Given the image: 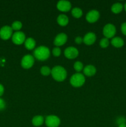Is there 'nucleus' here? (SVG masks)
Listing matches in <instances>:
<instances>
[{"label": "nucleus", "mask_w": 126, "mask_h": 127, "mask_svg": "<svg viewBox=\"0 0 126 127\" xmlns=\"http://www.w3.org/2000/svg\"><path fill=\"white\" fill-rule=\"evenodd\" d=\"M103 33L105 36V38H112L116 33V27L112 24H107L104 27Z\"/></svg>", "instance_id": "nucleus-4"}, {"label": "nucleus", "mask_w": 126, "mask_h": 127, "mask_svg": "<svg viewBox=\"0 0 126 127\" xmlns=\"http://www.w3.org/2000/svg\"><path fill=\"white\" fill-rule=\"evenodd\" d=\"M6 105V102L4 101V100L3 99H2V98H0V111L5 109Z\"/></svg>", "instance_id": "nucleus-26"}, {"label": "nucleus", "mask_w": 126, "mask_h": 127, "mask_svg": "<svg viewBox=\"0 0 126 127\" xmlns=\"http://www.w3.org/2000/svg\"><path fill=\"white\" fill-rule=\"evenodd\" d=\"M109 44V42L108 38H102L100 42V45L102 48H106L108 47Z\"/></svg>", "instance_id": "nucleus-24"}, {"label": "nucleus", "mask_w": 126, "mask_h": 127, "mask_svg": "<svg viewBox=\"0 0 126 127\" xmlns=\"http://www.w3.org/2000/svg\"><path fill=\"white\" fill-rule=\"evenodd\" d=\"M12 27L9 26H4L2 27L0 29V37L1 39L8 40L12 36Z\"/></svg>", "instance_id": "nucleus-7"}, {"label": "nucleus", "mask_w": 126, "mask_h": 127, "mask_svg": "<svg viewBox=\"0 0 126 127\" xmlns=\"http://www.w3.org/2000/svg\"><path fill=\"white\" fill-rule=\"evenodd\" d=\"M124 8H125V10H126V3L125 4V5H124Z\"/></svg>", "instance_id": "nucleus-32"}, {"label": "nucleus", "mask_w": 126, "mask_h": 127, "mask_svg": "<svg viewBox=\"0 0 126 127\" xmlns=\"http://www.w3.org/2000/svg\"><path fill=\"white\" fill-rule=\"evenodd\" d=\"M60 124V119L56 115H48L45 119V124L48 127H58Z\"/></svg>", "instance_id": "nucleus-5"}, {"label": "nucleus", "mask_w": 126, "mask_h": 127, "mask_svg": "<svg viewBox=\"0 0 126 127\" xmlns=\"http://www.w3.org/2000/svg\"><path fill=\"white\" fill-rule=\"evenodd\" d=\"M4 92V88L2 86V84H0V97H1L3 95Z\"/></svg>", "instance_id": "nucleus-30"}, {"label": "nucleus", "mask_w": 126, "mask_h": 127, "mask_svg": "<svg viewBox=\"0 0 126 127\" xmlns=\"http://www.w3.org/2000/svg\"><path fill=\"white\" fill-rule=\"evenodd\" d=\"M57 8L63 12H67L71 9V4L69 1L60 0L57 3Z\"/></svg>", "instance_id": "nucleus-11"}, {"label": "nucleus", "mask_w": 126, "mask_h": 127, "mask_svg": "<svg viewBox=\"0 0 126 127\" xmlns=\"http://www.w3.org/2000/svg\"><path fill=\"white\" fill-rule=\"evenodd\" d=\"M61 53V50L59 47H55L53 49V54L54 57H59Z\"/></svg>", "instance_id": "nucleus-25"}, {"label": "nucleus", "mask_w": 126, "mask_h": 127, "mask_svg": "<svg viewBox=\"0 0 126 127\" xmlns=\"http://www.w3.org/2000/svg\"><path fill=\"white\" fill-rule=\"evenodd\" d=\"M123 9V5L120 2H116L112 4L111 7V11L115 14H118L121 12Z\"/></svg>", "instance_id": "nucleus-19"}, {"label": "nucleus", "mask_w": 126, "mask_h": 127, "mask_svg": "<svg viewBox=\"0 0 126 127\" xmlns=\"http://www.w3.org/2000/svg\"><path fill=\"white\" fill-rule=\"evenodd\" d=\"M75 42L77 44H80V43H82L83 38L81 37H77L75 39Z\"/></svg>", "instance_id": "nucleus-29"}, {"label": "nucleus", "mask_w": 126, "mask_h": 127, "mask_svg": "<svg viewBox=\"0 0 126 127\" xmlns=\"http://www.w3.org/2000/svg\"><path fill=\"white\" fill-rule=\"evenodd\" d=\"M57 22L61 26H65L69 23V18L65 14H60L57 17Z\"/></svg>", "instance_id": "nucleus-16"}, {"label": "nucleus", "mask_w": 126, "mask_h": 127, "mask_svg": "<svg viewBox=\"0 0 126 127\" xmlns=\"http://www.w3.org/2000/svg\"><path fill=\"white\" fill-rule=\"evenodd\" d=\"M111 44L114 46V47H116V48H120L122 47L124 44V40L122 38L119 37H114L111 40Z\"/></svg>", "instance_id": "nucleus-15"}, {"label": "nucleus", "mask_w": 126, "mask_h": 127, "mask_svg": "<svg viewBox=\"0 0 126 127\" xmlns=\"http://www.w3.org/2000/svg\"><path fill=\"white\" fill-rule=\"evenodd\" d=\"M64 55L69 59H74L79 55V51L75 47H69L64 50Z\"/></svg>", "instance_id": "nucleus-9"}, {"label": "nucleus", "mask_w": 126, "mask_h": 127, "mask_svg": "<svg viewBox=\"0 0 126 127\" xmlns=\"http://www.w3.org/2000/svg\"><path fill=\"white\" fill-rule=\"evenodd\" d=\"M85 82V78L84 74L80 73H77L73 74L70 79V83L72 86L75 88H79L84 84Z\"/></svg>", "instance_id": "nucleus-3"}, {"label": "nucleus", "mask_w": 126, "mask_h": 127, "mask_svg": "<svg viewBox=\"0 0 126 127\" xmlns=\"http://www.w3.org/2000/svg\"><path fill=\"white\" fill-rule=\"evenodd\" d=\"M25 47L28 50H32L35 48L36 45V42L34 40V38L32 37H29L25 39L24 42Z\"/></svg>", "instance_id": "nucleus-17"}, {"label": "nucleus", "mask_w": 126, "mask_h": 127, "mask_svg": "<svg viewBox=\"0 0 126 127\" xmlns=\"http://www.w3.org/2000/svg\"><path fill=\"white\" fill-rule=\"evenodd\" d=\"M100 17V12L95 9L89 11L86 15V20L90 23H93L97 21Z\"/></svg>", "instance_id": "nucleus-10"}, {"label": "nucleus", "mask_w": 126, "mask_h": 127, "mask_svg": "<svg viewBox=\"0 0 126 127\" xmlns=\"http://www.w3.org/2000/svg\"><path fill=\"white\" fill-rule=\"evenodd\" d=\"M35 58L40 61H44L50 56V51L47 47L40 46L35 49L33 52Z\"/></svg>", "instance_id": "nucleus-1"}, {"label": "nucleus", "mask_w": 126, "mask_h": 127, "mask_svg": "<svg viewBox=\"0 0 126 127\" xmlns=\"http://www.w3.org/2000/svg\"><path fill=\"white\" fill-rule=\"evenodd\" d=\"M44 122V118L42 115H36L32 119V123L33 126L40 127Z\"/></svg>", "instance_id": "nucleus-18"}, {"label": "nucleus", "mask_w": 126, "mask_h": 127, "mask_svg": "<svg viewBox=\"0 0 126 127\" xmlns=\"http://www.w3.org/2000/svg\"><path fill=\"white\" fill-rule=\"evenodd\" d=\"M96 72V68L91 64H88L84 68V73L87 76H92Z\"/></svg>", "instance_id": "nucleus-14"}, {"label": "nucleus", "mask_w": 126, "mask_h": 127, "mask_svg": "<svg viewBox=\"0 0 126 127\" xmlns=\"http://www.w3.org/2000/svg\"><path fill=\"white\" fill-rule=\"evenodd\" d=\"M118 127H126V124H122L118 125Z\"/></svg>", "instance_id": "nucleus-31"}, {"label": "nucleus", "mask_w": 126, "mask_h": 127, "mask_svg": "<svg viewBox=\"0 0 126 127\" xmlns=\"http://www.w3.org/2000/svg\"><path fill=\"white\" fill-rule=\"evenodd\" d=\"M74 68L75 69V70L79 73V72L81 71L83 69V68H84V64H83V63L82 62H76L74 63Z\"/></svg>", "instance_id": "nucleus-23"}, {"label": "nucleus", "mask_w": 126, "mask_h": 127, "mask_svg": "<svg viewBox=\"0 0 126 127\" xmlns=\"http://www.w3.org/2000/svg\"><path fill=\"white\" fill-rule=\"evenodd\" d=\"M72 14L75 18H79L82 16V10L79 7H74L72 9Z\"/></svg>", "instance_id": "nucleus-20"}, {"label": "nucleus", "mask_w": 126, "mask_h": 127, "mask_svg": "<svg viewBox=\"0 0 126 127\" xmlns=\"http://www.w3.org/2000/svg\"><path fill=\"white\" fill-rule=\"evenodd\" d=\"M67 40V36L65 33H60L56 35L54 40V44L57 47L65 44Z\"/></svg>", "instance_id": "nucleus-12"}, {"label": "nucleus", "mask_w": 126, "mask_h": 127, "mask_svg": "<svg viewBox=\"0 0 126 127\" xmlns=\"http://www.w3.org/2000/svg\"><path fill=\"white\" fill-rule=\"evenodd\" d=\"M41 74L43 76H48L51 73V69L46 66H42L40 69Z\"/></svg>", "instance_id": "nucleus-22"}, {"label": "nucleus", "mask_w": 126, "mask_h": 127, "mask_svg": "<svg viewBox=\"0 0 126 127\" xmlns=\"http://www.w3.org/2000/svg\"><path fill=\"white\" fill-rule=\"evenodd\" d=\"M25 35L21 31H17L12 34V41L16 45H21L25 42Z\"/></svg>", "instance_id": "nucleus-8"}, {"label": "nucleus", "mask_w": 126, "mask_h": 127, "mask_svg": "<svg viewBox=\"0 0 126 127\" xmlns=\"http://www.w3.org/2000/svg\"><path fill=\"white\" fill-rule=\"evenodd\" d=\"M51 75L53 79L57 81H63L67 77V71L65 68L61 66H56L51 69Z\"/></svg>", "instance_id": "nucleus-2"}, {"label": "nucleus", "mask_w": 126, "mask_h": 127, "mask_svg": "<svg viewBox=\"0 0 126 127\" xmlns=\"http://www.w3.org/2000/svg\"><path fill=\"white\" fill-rule=\"evenodd\" d=\"M22 27V24L21 21H14L13 23L12 24V26H11V27H12V30L14 31H16V32L17 31H19L20 29H21Z\"/></svg>", "instance_id": "nucleus-21"}, {"label": "nucleus", "mask_w": 126, "mask_h": 127, "mask_svg": "<svg viewBox=\"0 0 126 127\" xmlns=\"http://www.w3.org/2000/svg\"><path fill=\"white\" fill-rule=\"evenodd\" d=\"M34 57L31 55H26L23 56L21 60V65L24 69H29L33 66L34 64Z\"/></svg>", "instance_id": "nucleus-6"}, {"label": "nucleus", "mask_w": 126, "mask_h": 127, "mask_svg": "<svg viewBox=\"0 0 126 127\" xmlns=\"http://www.w3.org/2000/svg\"><path fill=\"white\" fill-rule=\"evenodd\" d=\"M126 120L125 118L122 117H121L118 118L117 119V124H118V125H121V124H126Z\"/></svg>", "instance_id": "nucleus-27"}, {"label": "nucleus", "mask_w": 126, "mask_h": 127, "mask_svg": "<svg viewBox=\"0 0 126 127\" xmlns=\"http://www.w3.org/2000/svg\"><path fill=\"white\" fill-rule=\"evenodd\" d=\"M121 31L124 35H126V22H124L121 25Z\"/></svg>", "instance_id": "nucleus-28"}, {"label": "nucleus", "mask_w": 126, "mask_h": 127, "mask_svg": "<svg viewBox=\"0 0 126 127\" xmlns=\"http://www.w3.org/2000/svg\"><path fill=\"white\" fill-rule=\"evenodd\" d=\"M96 39V35L93 32H88L84 36V38H83V42L87 45H91L95 43Z\"/></svg>", "instance_id": "nucleus-13"}]
</instances>
